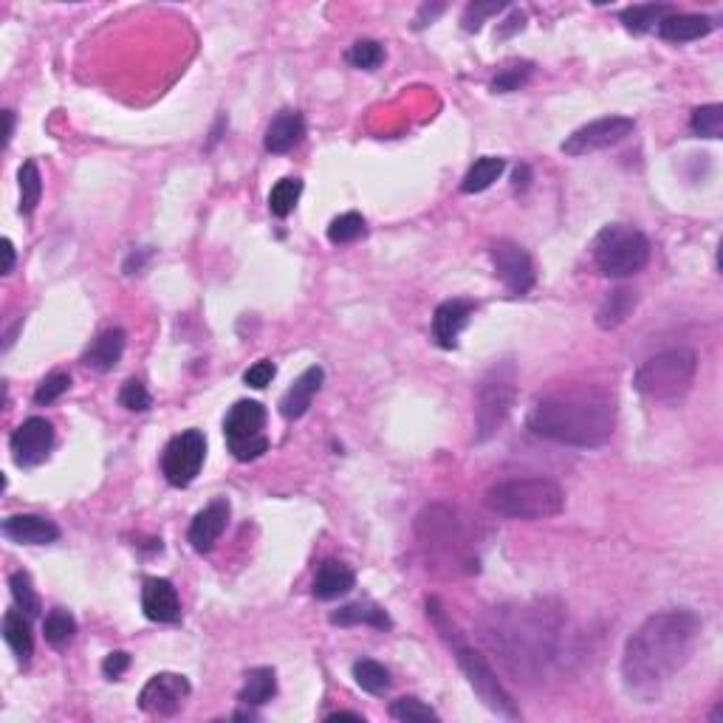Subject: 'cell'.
Here are the masks:
<instances>
[{
    "label": "cell",
    "mask_w": 723,
    "mask_h": 723,
    "mask_svg": "<svg viewBox=\"0 0 723 723\" xmlns=\"http://www.w3.org/2000/svg\"><path fill=\"white\" fill-rule=\"evenodd\" d=\"M365 235H368V224H365V218L359 212H345V215L334 218L331 226H328V241L334 243V246L356 243Z\"/></svg>",
    "instance_id": "d6a6232c"
},
{
    "label": "cell",
    "mask_w": 723,
    "mask_h": 723,
    "mask_svg": "<svg viewBox=\"0 0 723 723\" xmlns=\"http://www.w3.org/2000/svg\"><path fill=\"white\" fill-rule=\"evenodd\" d=\"M356 588V574L339 560H325L314 577V596L322 602H331L339 596L351 594Z\"/></svg>",
    "instance_id": "7402d4cb"
},
{
    "label": "cell",
    "mask_w": 723,
    "mask_h": 723,
    "mask_svg": "<svg viewBox=\"0 0 723 723\" xmlns=\"http://www.w3.org/2000/svg\"><path fill=\"white\" fill-rule=\"evenodd\" d=\"M3 534L23 546H49L60 540L57 523H51L40 515H15L3 520Z\"/></svg>",
    "instance_id": "d6986e66"
},
{
    "label": "cell",
    "mask_w": 723,
    "mask_h": 723,
    "mask_svg": "<svg viewBox=\"0 0 723 723\" xmlns=\"http://www.w3.org/2000/svg\"><path fill=\"white\" fill-rule=\"evenodd\" d=\"M390 715L396 718V721H438V712L433 707H427L424 701H418L413 695H407V698H399V701H393L390 704Z\"/></svg>",
    "instance_id": "74e56055"
},
{
    "label": "cell",
    "mask_w": 723,
    "mask_h": 723,
    "mask_svg": "<svg viewBox=\"0 0 723 723\" xmlns=\"http://www.w3.org/2000/svg\"><path fill=\"white\" fill-rule=\"evenodd\" d=\"M331 625L339 627H354V625H365L373 627V630H390L393 622L387 616L385 608L373 605V602H354V605H345L339 611L331 613Z\"/></svg>",
    "instance_id": "484cf974"
},
{
    "label": "cell",
    "mask_w": 723,
    "mask_h": 723,
    "mask_svg": "<svg viewBox=\"0 0 723 723\" xmlns=\"http://www.w3.org/2000/svg\"><path fill=\"white\" fill-rule=\"evenodd\" d=\"M68 390H71V376H68L65 370H54V373H49V376L37 385V390H34V402L54 404L60 396H65Z\"/></svg>",
    "instance_id": "f35d334b"
},
{
    "label": "cell",
    "mask_w": 723,
    "mask_h": 723,
    "mask_svg": "<svg viewBox=\"0 0 723 723\" xmlns=\"http://www.w3.org/2000/svg\"><path fill=\"white\" fill-rule=\"evenodd\" d=\"M9 588H12V599H15L17 611H23L29 619L40 616L43 605H40V596L34 591L32 577H29L26 571H15V574L9 577Z\"/></svg>",
    "instance_id": "e575fe53"
},
{
    "label": "cell",
    "mask_w": 723,
    "mask_h": 723,
    "mask_svg": "<svg viewBox=\"0 0 723 723\" xmlns=\"http://www.w3.org/2000/svg\"><path fill=\"white\" fill-rule=\"evenodd\" d=\"M563 630V613L543 602L495 608L483 625V636L503 656L512 673L540 675L546 664L557 659Z\"/></svg>",
    "instance_id": "3957f363"
},
{
    "label": "cell",
    "mask_w": 723,
    "mask_h": 723,
    "mask_svg": "<svg viewBox=\"0 0 723 723\" xmlns=\"http://www.w3.org/2000/svg\"><path fill=\"white\" fill-rule=\"evenodd\" d=\"M274 376H277V368L269 359H260V362H255L252 368L243 373V382L249 387H255V390H263L266 385H272Z\"/></svg>",
    "instance_id": "7bdbcfd3"
},
{
    "label": "cell",
    "mask_w": 723,
    "mask_h": 723,
    "mask_svg": "<svg viewBox=\"0 0 723 723\" xmlns=\"http://www.w3.org/2000/svg\"><path fill=\"white\" fill-rule=\"evenodd\" d=\"M322 382H325V370L320 365H311L308 370H303L294 385L283 393L280 399V413L286 418H303L308 413V407L314 402V396L320 393Z\"/></svg>",
    "instance_id": "ac0fdd59"
},
{
    "label": "cell",
    "mask_w": 723,
    "mask_h": 723,
    "mask_svg": "<svg viewBox=\"0 0 723 723\" xmlns=\"http://www.w3.org/2000/svg\"><path fill=\"white\" fill-rule=\"evenodd\" d=\"M704 622L690 608H670L644 619L627 639L622 653V681L642 704H653L659 692L687 667L701 642Z\"/></svg>",
    "instance_id": "6da1fadb"
},
{
    "label": "cell",
    "mask_w": 723,
    "mask_h": 723,
    "mask_svg": "<svg viewBox=\"0 0 723 723\" xmlns=\"http://www.w3.org/2000/svg\"><path fill=\"white\" fill-rule=\"evenodd\" d=\"M303 139H306V119H303V113L280 111L272 122H269L263 145H266L269 153L283 156V153H291Z\"/></svg>",
    "instance_id": "ffe728a7"
},
{
    "label": "cell",
    "mask_w": 723,
    "mask_h": 723,
    "mask_svg": "<svg viewBox=\"0 0 723 723\" xmlns=\"http://www.w3.org/2000/svg\"><path fill=\"white\" fill-rule=\"evenodd\" d=\"M503 9H506V3H498V0H492V3H478V0H475V3H469V6H466L464 20H461V23H464L466 32H478L486 17L498 15V12H503Z\"/></svg>",
    "instance_id": "b9f144b4"
},
{
    "label": "cell",
    "mask_w": 723,
    "mask_h": 723,
    "mask_svg": "<svg viewBox=\"0 0 723 723\" xmlns=\"http://www.w3.org/2000/svg\"><path fill=\"white\" fill-rule=\"evenodd\" d=\"M698 373V356L690 348H670L650 356L633 373V387L644 399L661 404H673L690 393Z\"/></svg>",
    "instance_id": "5b68a950"
},
{
    "label": "cell",
    "mask_w": 723,
    "mask_h": 723,
    "mask_svg": "<svg viewBox=\"0 0 723 723\" xmlns=\"http://www.w3.org/2000/svg\"><path fill=\"white\" fill-rule=\"evenodd\" d=\"M224 435L229 452L238 461H258L260 455L269 452V435H266V407L252 399H243L229 407L224 418Z\"/></svg>",
    "instance_id": "ba28073f"
},
{
    "label": "cell",
    "mask_w": 723,
    "mask_h": 723,
    "mask_svg": "<svg viewBox=\"0 0 723 723\" xmlns=\"http://www.w3.org/2000/svg\"><path fill=\"white\" fill-rule=\"evenodd\" d=\"M229 515H232V506H229V500L226 498L212 500L209 506H204V509L193 517L190 531H187L190 546H193L198 554L212 551L215 543L221 540V534L226 531V526H229Z\"/></svg>",
    "instance_id": "9a60e30c"
},
{
    "label": "cell",
    "mask_w": 723,
    "mask_h": 723,
    "mask_svg": "<svg viewBox=\"0 0 723 723\" xmlns=\"http://www.w3.org/2000/svg\"><path fill=\"white\" fill-rule=\"evenodd\" d=\"M503 170H506V161L500 159V156H483V159H478L466 170L464 181H461V193L475 195L489 190V187L498 181Z\"/></svg>",
    "instance_id": "83f0119b"
},
{
    "label": "cell",
    "mask_w": 723,
    "mask_h": 723,
    "mask_svg": "<svg viewBox=\"0 0 723 723\" xmlns=\"http://www.w3.org/2000/svg\"><path fill=\"white\" fill-rule=\"evenodd\" d=\"M441 12H444V3H435L433 9H430V6H421V12H418V17H416V29H424V26H427V20L433 23L435 17L441 15Z\"/></svg>",
    "instance_id": "bcb514c9"
},
{
    "label": "cell",
    "mask_w": 723,
    "mask_h": 723,
    "mask_svg": "<svg viewBox=\"0 0 723 723\" xmlns=\"http://www.w3.org/2000/svg\"><path fill=\"white\" fill-rule=\"evenodd\" d=\"M529 178V167H517V173H515V190H526V181Z\"/></svg>",
    "instance_id": "681fc988"
},
{
    "label": "cell",
    "mask_w": 723,
    "mask_h": 723,
    "mask_svg": "<svg viewBox=\"0 0 723 723\" xmlns=\"http://www.w3.org/2000/svg\"><path fill=\"white\" fill-rule=\"evenodd\" d=\"M667 15H673V6H667V3H644V6H627L625 12L619 15V20L625 23V29L630 34H644L650 32V29H656Z\"/></svg>",
    "instance_id": "f1b7e54d"
},
{
    "label": "cell",
    "mask_w": 723,
    "mask_h": 723,
    "mask_svg": "<svg viewBox=\"0 0 723 723\" xmlns=\"http://www.w3.org/2000/svg\"><path fill=\"white\" fill-rule=\"evenodd\" d=\"M531 77V63H520V65H509L503 68L495 82H492V91L495 94H509V91H517L520 85H526Z\"/></svg>",
    "instance_id": "60d3db41"
},
{
    "label": "cell",
    "mask_w": 723,
    "mask_h": 723,
    "mask_svg": "<svg viewBox=\"0 0 723 723\" xmlns=\"http://www.w3.org/2000/svg\"><path fill=\"white\" fill-rule=\"evenodd\" d=\"M190 692L193 687H190L187 675L156 673L139 692V709L145 715H156V718H173L190 698Z\"/></svg>",
    "instance_id": "7c38bea8"
},
{
    "label": "cell",
    "mask_w": 723,
    "mask_h": 723,
    "mask_svg": "<svg viewBox=\"0 0 723 723\" xmlns=\"http://www.w3.org/2000/svg\"><path fill=\"white\" fill-rule=\"evenodd\" d=\"M300 195H303V181L300 178L277 181L272 187V193H269V209H272L274 218H289L294 207H297V201H300Z\"/></svg>",
    "instance_id": "1f68e13d"
},
{
    "label": "cell",
    "mask_w": 723,
    "mask_h": 723,
    "mask_svg": "<svg viewBox=\"0 0 723 723\" xmlns=\"http://www.w3.org/2000/svg\"><path fill=\"white\" fill-rule=\"evenodd\" d=\"M125 345H128V334L122 328H108L85 348L82 365L88 370H97V373H108L119 365V359L125 354Z\"/></svg>",
    "instance_id": "44dd1931"
},
{
    "label": "cell",
    "mask_w": 723,
    "mask_h": 723,
    "mask_svg": "<svg viewBox=\"0 0 723 723\" xmlns=\"http://www.w3.org/2000/svg\"><path fill=\"white\" fill-rule=\"evenodd\" d=\"M523 26H526V15L523 12H512V17L506 20V26H500L498 37H509V34L520 32Z\"/></svg>",
    "instance_id": "f6af8a7d"
},
{
    "label": "cell",
    "mask_w": 723,
    "mask_h": 723,
    "mask_svg": "<svg viewBox=\"0 0 723 723\" xmlns=\"http://www.w3.org/2000/svg\"><path fill=\"white\" fill-rule=\"evenodd\" d=\"M594 260L608 277H630L642 272L650 260L647 235L627 224H608L594 238Z\"/></svg>",
    "instance_id": "52a82bcc"
},
{
    "label": "cell",
    "mask_w": 723,
    "mask_h": 723,
    "mask_svg": "<svg viewBox=\"0 0 723 723\" xmlns=\"http://www.w3.org/2000/svg\"><path fill=\"white\" fill-rule=\"evenodd\" d=\"M345 718H351V721H365L359 712H334V715H328V721H345Z\"/></svg>",
    "instance_id": "f907efd6"
},
{
    "label": "cell",
    "mask_w": 723,
    "mask_h": 723,
    "mask_svg": "<svg viewBox=\"0 0 723 723\" xmlns=\"http://www.w3.org/2000/svg\"><path fill=\"white\" fill-rule=\"evenodd\" d=\"M43 633H46V642L60 650L65 644H71V639L77 636V619L68 611H63V608H54L46 616V622H43Z\"/></svg>",
    "instance_id": "836d02e7"
},
{
    "label": "cell",
    "mask_w": 723,
    "mask_h": 723,
    "mask_svg": "<svg viewBox=\"0 0 723 723\" xmlns=\"http://www.w3.org/2000/svg\"><path fill=\"white\" fill-rule=\"evenodd\" d=\"M529 430L565 447H602L616 430V404L599 387H565L531 407Z\"/></svg>",
    "instance_id": "7a4b0ae2"
},
{
    "label": "cell",
    "mask_w": 723,
    "mask_h": 723,
    "mask_svg": "<svg viewBox=\"0 0 723 723\" xmlns=\"http://www.w3.org/2000/svg\"><path fill=\"white\" fill-rule=\"evenodd\" d=\"M17 184H20V215H34L43 198V176L37 161H23V167L17 170Z\"/></svg>",
    "instance_id": "f546056e"
},
{
    "label": "cell",
    "mask_w": 723,
    "mask_h": 723,
    "mask_svg": "<svg viewBox=\"0 0 723 723\" xmlns=\"http://www.w3.org/2000/svg\"><path fill=\"white\" fill-rule=\"evenodd\" d=\"M517 373L512 362H498L475 387V438L489 441L506 424L515 407Z\"/></svg>",
    "instance_id": "8992f818"
},
{
    "label": "cell",
    "mask_w": 723,
    "mask_h": 723,
    "mask_svg": "<svg viewBox=\"0 0 723 723\" xmlns=\"http://www.w3.org/2000/svg\"><path fill=\"white\" fill-rule=\"evenodd\" d=\"M3 255H6V263H3V274L15 272V243L9 238H3Z\"/></svg>",
    "instance_id": "7dc6e473"
},
{
    "label": "cell",
    "mask_w": 723,
    "mask_h": 723,
    "mask_svg": "<svg viewBox=\"0 0 723 723\" xmlns=\"http://www.w3.org/2000/svg\"><path fill=\"white\" fill-rule=\"evenodd\" d=\"M639 303V297H636V291L633 289H613L608 291V297L602 300V306L596 308V325L602 328V331H613V328H619L622 322L633 314V308Z\"/></svg>",
    "instance_id": "d4e9b609"
},
{
    "label": "cell",
    "mask_w": 723,
    "mask_h": 723,
    "mask_svg": "<svg viewBox=\"0 0 723 723\" xmlns=\"http://www.w3.org/2000/svg\"><path fill=\"white\" fill-rule=\"evenodd\" d=\"M385 60V49L376 40H356L348 49V63L359 68V71H376Z\"/></svg>",
    "instance_id": "8d00e7d4"
},
{
    "label": "cell",
    "mask_w": 723,
    "mask_h": 723,
    "mask_svg": "<svg viewBox=\"0 0 723 723\" xmlns=\"http://www.w3.org/2000/svg\"><path fill=\"white\" fill-rule=\"evenodd\" d=\"M3 639L12 647L17 661L26 667L34 656V633L29 625V616L23 611H6L3 616Z\"/></svg>",
    "instance_id": "cb8c5ba5"
},
{
    "label": "cell",
    "mask_w": 723,
    "mask_h": 723,
    "mask_svg": "<svg viewBox=\"0 0 723 723\" xmlns=\"http://www.w3.org/2000/svg\"><path fill=\"white\" fill-rule=\"evenodd\" d=\"M207 458V438L201 430H184L176 438H170V444L161 452V472L170 486H190L198 478L201 466Z\"/></svg>",
    "instance_id": "30bf717a"
},
{
    "label": "cell",
    "mask_w": 723,
    "mask_h": 723,
    "mask_svg": "<svg viewBox=\"0 0 723 723\" xmlns=\"http://www.w3.org/2000/svg\"><path fill=\"white\" fill-rule=\"evenodd\" d=\"M119 404L130 410V413H145L153 407V396H150V390L145 387V382H139V379H128L122 390H119Z\"/></svg>",
    "instance_id": "ab89813d"
},
{
    "label": "cell",
    "mask_w": 723,
    "mask_h": 723,
    "mask_svg": "<svg viewBox=\"0 0 723 723\" xmlns=\"http://www.w3.org/2000/svg\"><path fill=\"white\" fill-rule=\"evenodd\" d=\"M455 659H458V667H461V673L466 675L469 687L475 690V695L486 704L489 712H495L498 718H506V721H517V718H520V709H517L515 698L500 684L495 670L489 667V661L483 659L478 650L458 644Z\"/></svg>",
    "instance_id": "9c48e42d"
},
{
    "label": "cell",
    "mask_w": 723,
    "mask_h": 723,
    "mask_svg": "<svg viewBox=\"0 0 723 723\" xmlns=\"http://www.w3.org/2000/svg\"><path fill=\"white\" fill-rule=\"evenodd\" d=\"M3 119H6V136H3V145L9 147L12 136H15V111H3Z\"/></svg>",
    "instance_id": "c3c4849f"
},
{
    "label": "cell",
    "mask_w": 723,
    "mask_h": 723,
    "mask_svg": "<svg viewBox=\"0 0 723 723\" xmlns=\"http://www.w3.org/2000/svg\"><path fill=\"white\" fill-rule=\"evenodd\" d=\"M128 667H130L128 653H125V650H113V653H108L105 661H102V675L111 678V681H116V678H122V675L128 673Z\"/></svg>",
    "instance_id": "ee69618b"
},
{
    "label": "cell",
    "mask_w": 723,
    "mask_h": 723,
    "mask_svg": "<svg viewBox=\"0 0 723 723\" xmlns=\"http://www.w3.org/2000/svg\"><path fill=\"white\" fill-rule=\"evenodd\" d=\"M656 29H659L661 40H667V43H692V40L707 37L715 29V23H712V17L675 15L673 12V15L664 17Z\"/></svg>",
    "instance_id": "603a6c76"
},
{
    "label": "cell",
    "mask_w": 723,
    "mask_h": 723,
    "mask_svg": "<svg viewBox=\"0 0 723 723\" xmlns=\"http://www.w3.org/2000/svg\"><path fill=\"white\" fill-rule=\"evenodd\" d=\"M354 681L359 690L370 692V695H382V692L390 690V673H387V667L373 659L356 661Z\"/></svg>",
    "instance_id": "4dcf8cb0"
},
{
    "label": "cell",
    "mask_w": 723,
    "mask_h": 723,
    "mask_svg": "<svg viewBox=\"0 0 723 723\" xmlns=\"http://www.w3.org/2000/svg\"><path fill=\"white\" fill-rule=\"evenodd\" d=\"M486 506L512 520H546L565 509V492L548 478H517L503 481L486 492Z\"/></svg>",
    "instance_id": "277c9868"
},
{
    "label": "cell",
    "mask_w": 723,
    "mask_h": 723,
    "mask_svg": "<svg viewBox=\"0 0 723 723\" xmlns=\"http://www.w3.org/2000/svg\"><path fill=\"white\" fill-rule=\"evenodd\" d=\"M142 611L150 622H161L170 625L181 619V599H178L176 588L170 579L147 577L145 588H142Z\"/></svg>",
    "instance_id": "2e32d148"
},
{
    "label": "cell",
    "mask_w": 723,
    "mask_h": 723,
    "mask_svg": "<svg viewBox=\"0 0 723 723\" xmlns=\"http://www.w3.org/2000/svg\"><path fill=\"white\" fill-rule=\"evenodd\" d=\"M690 130L704 139H721L723 136V105H701L692 111Z\"/></svg>",
    "instance_id": "d590c367"
},
{
    "label": "cell",
    "mask_w": 723,
    "mask_h": 723,
    "mask_svg": "<svg viewBox=\"0 0 723 723\" xmlns=\"http://www.w3.org/2000/svg\"><path fill=\"white\" fill-rule=\"evenodd\" d=\"M51 447H54V427H51V421L40 416L26 418L9 438V450L20 469L43 464L49 458Z\"/></svg>",
    "instance_id": "5bb4252c"
},
{
    "label": "cell",
    "mask_w": 723,
    "mask_h": 723,
    "mask_svg": "<svg viewBox=\"0 0 723 723\" xmlns=\"http://www.w3.org/2000/svg\"><path fill=\"white\" fill-rule=\"evenodd\" d=\"M633 130H636V122L630 116H602V119H594V122L574 130L563 142V153L565 156H574V159L577 156H588V153H596V150L619 145Z\"/></svg>",
    "instance_id": "8fae6325"
},
{
    "label": "cell",
    "mask_w": 723,
    "mask_h": 723,
    "mask_svg": "<svg viewBox=\"0 0 723 723\" xmlns=\"http://www.w3.org/2000/svg\"><path fill=\"white\" fill-rule=\"evenodd\" d=\"M277 692V675H274L272 667H255L246 673V681H243L241 692H238V701L243 707H263L269 704Z\"/></svg>",
    "instance_id": "4316f807"
},
{
    "label": "cell",
    "mask_w": 723,
    "mask_h": 723,
    "mask_svg": "<svg viewBox=\"0 0 723 723\" xmlns=\"http://www.w3.org/2000/svg\"><path fill=\"white\" fill-rule=\"evenodd\" d=\"M492 263H495V274H498L500 280H503V286L509 294H515V297H523V294H529L534 289V280H537V274H534V260L531 255L515 241H495L492 243Z\"/></svg>",
    "instance_id": "4fadbf2b"
},
{
    "label": "cell",
    "mask_w": 723,
    "mask_h": 723,
    "mask_svg": "<svg viewBox=\"0 0 723 723\" xmlns=\"http://www.w3.org/2000/svg\"><path fill=\"white\" fill-rule=\"evenodd\" d=\"M472 311H475V306L469 300H447V303H441V306L435 308L433 337L444 351H452L458 345V337H461V331H464L466 322L472 317Z\"/></svg>",
    "instance_id": "e0dca14e"
}]
</instances>
